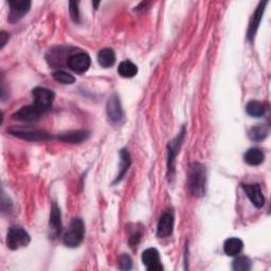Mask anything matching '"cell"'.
Masks as SVG:
<instances>
[{"mask_svg": "<svg viewBox=\"0 0 271 271\" xmlns=\"http://www.w3.org/2000/svg\"><path fill=\"white\" fill-rule=\"evenodd\" d=\"M189 189L196 197H201L206 192V169L198 162L190 165L189 169Z\"/></svg>", "mask_w": 271, "mask_h": 271, "instance_id": "cell-1", "label": "cell"}, {"mask_svg": "<svg viewBox=\"0 0 271 271\" xmlns=\"http://www.w3.org/2000/svg\"><path fill=\"white\" fill-rule=\"evenodd\" d=\"M85 226L81 218H74L64 235V244L67 247L75 248L81 245L84 239Z\"/></svg>", "mask_w": 271, "mask_h": 271, "instance_id": "cell-2", "label": "cell"}, {"mask_svg": "<svg viewBox=\"0 0 271 271\" xmlns=\"http://www.w3.org/2000/svg\"><path fill=\"white\" fill-rule=\"evenodd\" d=\"M31 239L29 233L21 227H11L7 235V245L11 250H17L27 247Z\"/></svg>", "mask_w": 271, "mask_h": 271, "instance_id": "cell-3", "label": "cell"}, {"mask_svg": "<svg viewBox=\"0 0 271 271\" xmlns=\"http://www.w3.org/2000/svg\"><path fill=\"white\" fill-rule=\"evenodd\" d=\"M11 134L15 136L17 138H21L27 141L37 142V141H46L51 139V134L45 130L40 129H32V128H23V127H15L8 130Z\"/></svg>", "mask_w": 271, "mask_h": 271, "instance_id": "cell-4", "label": "cell"}, {"mask_svg": "<svg viewBox=\"0 0 271 271\" xmlns=\"http://www.w3.org/2000/svg\"><path fill=\"white\" fill-rule=\"evenodd\" d=\"M32 94L34 98V105L44 112L51 108L55 98V94L52 90L43 87L34 88Z\"/></svg>", "mask_w": 271, "mask_h": 271, "instance_id": "cell-5", "label": "cell"}, {"mask_svg": "<svg viewBox=\"0 0 271 271\" xmlns=\"http://www.w3.org/2000/svg\"><path fill=\"white\" fill-rule=\"evenodd\" d=\"M10 13H9V22L11 24L18 23L23 17L30 11L31 2L29 0H11L9 2Z\"/></svg>", "mask_w": 271, "mask_h": 271, "instance_id": "cell-6", "label": "cell"}, {"mask_svg": "<svg viewBox=\"0 0 271 271\" xmlns=\"http://www.w3.org/2000/svg\"><path fill=\"white\" fill-rule=\"evenodd\" d=\"M184 128L181 129V132L177 136V137L171 142L168 143V159H167V177L168 180L173 179L174 171H175V158L177 156V152L179 150V147L181 146L183 137H184Z\"/></svg>", "mask_w": 271, "mask_h": 271, "instance_id": "cell-7", "label": "cell"}, {"mask_svg": "<svg viewBox=\"0 0 271 271\" xmlns=\"http://www.w3.org/2000/svg\"><path fill=\"white\" fill-rule=\"evenodd\" d=\"M44 111H42L40 108H37L35 105H28L20 110H17L12 118L14 120L17 121H22L25 123H33V122H37L41 117L43 115Z\"/></svg>", "mask_w": 271, "mask_h": 271, "instance_id": "cell-8", "label": "cell"}, {"mask_svg": "<svg viewBox=\"0 0 271 271\" xmlns=\"http://www.w3.org/2000/svg\"><path fill=\"white\" fill-rule=\"evenodd\" d=\"M91 64L90 56L85 52H79L68 57L67 65L70 69L76 73L86 72Z\"/></svg>", "mask_w": 271, "mask_h": 271, "instance_id": "cell-9", "label": "cell"}, {"mask_svg": "<svg viewBox=\"0 0 271 271\" xmlns=\"http://www.w3.org/2000/svg\"><path fill=\"white\" fill-rule=\"evenodd\" d=\"M106 113L108 120L112 123H120L123 120V109L121 106L120 99H119L117 94H112L109 98L106 105Z\"/></svg>", "mask_w": 271, "mask_h": 271, "instance_id": "cell-10", "label": "cell"}, {"mask_svg": "<svg viewBox=\"0 0 271 271\" xmlns=\"http://www.w3.org/2000/svg\"><path fill=\"white\" fill-rule=\"evenodd\" d=\"M142 262L148 271L163 270L160 254L155 248H148L142 253Z\"/></svg>", "mask_w": 271, "mask_h": 271, "instance_id": "cell-11", "label": "cell"}, {"mask_svg": "<svg viewBox=\"0 0 271 271\" xmlns=\"http://www.w3.org/2000/svg\"><path fill=\"white\" fill-rule=\"evenodd\" d=\"M174 229V215L171 211L164 212L159 218L157 225V236L160 239L167 237L172 234Z\"/></svg>", "mask_w": 271, "mask_h": 271, "instance_id": "cell-12", "label": "cell"}, {"mask_svg": "<svg viewBox=\"0 0 271 271\" xmlns=\"http://www.w3.org/2000/svg\"><path fill=\"white\" fill-rule=\"evenodd\" d=\"M243 189L246 192L248 198L253 203L254 207L257 208H263L265 205V198L262 193L261 186L257 183L252 184H243Z\"/></svg>", "mask_w": 271, "mask_h": 271, "instance_id": "cell-13", "label": "cell"}, {"mask_svg": "<svg viewBox=\"0 0 271 271\" xmlns=\"http://www.w3.org/2000/svg\"><path fill=\"white\" fill-rule=\"evenodd\" d=\"M89 136H90V131L88 130H72L59 134L57 139L62 142L75 144L87 140L89 138Z\"/></svg>", "mask_w": 271, "mask_h": 271, "instance_id": "cell-14", "label": "cell"}, {"mask_svg": "<svg viewBox=\"0 0 271 271\" xmlns=\"http://www.w3.org/2000/svg\"><path fill=\"white\" fill-rule=\"evenodd\" d=\"M267 3H260L259 7L257 8L256 12H254L252 18H251V22H250V25H249V29H248V40L249 41H252L253 37L256 36V33L259 29V26L262 22V17H263V14H264V11H265V7H266Z\"/></svg>", "mask_w": 271, "mask_h": 271, "instance_id": "cell-15", "label": "cell"}, {"mask_svg": "<svg viewBox=\"0 0 271 271\" xmlns=\"http://www.w3.org/2000/svg\"><path fill=\"white\" fill-rule=\"evenodd\" d=\"M51 231V235L52 237H56L61 234L62 232V216H61V210L56 206V203L52 206V209H51L50 213V222H49Z\"/></svg>", "mask_w": 271, "mask_h": 271, "instance_id": "cell-16", "label": "cell"}, {"mask_svg": "<svg viewBox=\"0 0 271 271\" xmlns=\"http://www.w3.org/2000/svg\"><path fill=\"white\" fill-rule=\"evenodd\" d=\"M244 159H245V162L248 163L249 165L257 166V165H260L264 162L265 154L261 148L252 147L245 152Z\"/></svg>", "mask_w": 271, "mask_h": 271, "instance_id": "cell-17", "label": "cell"}, {"mask_svg": "<svg viewBox=\"0 0 271 271\" xmlns=\"http://www.w3.org/2000/svg\"><path fill=\"white\" fill-rule=\"evenodd\" d=\"M244 243L237 239V237H231L228 239L224 244V251L229 257H236L243 250Z\"/></svg>", "mask_w": 271, "mask_h": 271, "instance_id": "cell-18", "label": "cell"}, {"mask_svg": "<svg viewBox=\"0 0 271 271\" xmlns=\"http://www.w3.org/2000/svg\"><path fill=\"white\" fill-rule=\"evenodd\" d=\"M98 62L103 68H109L115 63L114 51L109 48L102 49L98 53Z\"/></svg>", "mask_w": 271, "mask_h": 271, "instance_id": "cell-19", "label": "cell"}, {"mask_svg": "<svg viewBox=\"0 0 271 271\" xmlns=\"http://www.w3.org/2000/svg\"><path fill=\"white\" fill-rule=\"evenodd\" d=\"M246 111L249 115L253 118H261L265 115L267 111V107L264 103L259 101H250L246 106Z\"/></svg>", "mask_w": 271, "mask_h": 271, "instance_id": "cell-20", "label": "cell"}, {"mask_svg": "<svg viewBox=\"0 0 271 271\" xmlns=\"http://www.w3.org/2000/svg\"><path fill=\"white\" fill-rule=\"evenodd\" d=\"M118 72L122 78L130 79L138 73V68L130 61H123L119 65Z\"/></svg>", "mask_w": 271, "mask_h": 271, "instance_id": "cell-21", "label": "cell"}, {"mask_svg": "<svg viewBox=\"0 0 271 271\" xmlns=\"http://www.w3.org/2000/svg\"><path fill=\"white\" fill-rule=\"evenodd\" d=\"M268 133H269V129L265 125L253 126L250 128V130L248 132L249 138L252 141H256V142H260V141L265 140L267 138Z\"/></svg>", "mask_w": 271, "mask_h": 271, "instance_id": "cell-22", "label": "cell"}, {"mask_svg": "<svg viewBox=\"0 0 271 271\" xmlns=\"http://www.w3.org/2000/svg\"><path fill=\"white\" fill-rule=\"evenodd\" d=\"M120 157H121V167H120V172H119V175H118L117 179L114 180V183L122 180V178L127 173L128 168L130 166V163H131L130 155H129V152H128L127 149H122L120 151Z\"/></svg>", "mask_w": 271, "mask_h": 271, "instance_id": "cell-23", "label": "cell"}, {"mask_svg": "<svg viewBox=\"0 0 271 271\" xmlns=\"http://www.w3.org/2000/svg\"><path fill=\"white\" fill-rule=\"evenodd\" d=\"M252 267V262L247 257H240L233 261L232 269L235 271H249Z\"/></svg>", "mask_w": 271, "mask_h": 271, "instance_id": "cell-24", "label": "cell"}, {"mask_svg": "<svg viewBox=\"0 0 271 271\" xmlns=\"http://www.w3.org/2000/svg\"><path fill=\"white\" fill-rule=\"evenodd\" d=\"M52 76L53 79L59 82V83H63V84H73L75 82V78L73 75H71L70 73H68L66 71H63V70H57V71H54L52 73Z\"/></svg>", "mask_w": 271, "mask_h": 271, "instance_id": "cell-25", "label": "cell"}, {"mask_svg": "<svg viewBox=\"0 0 271 271\" xmlns=\"http://www.w3.org/2000/svg\"><path fill=\"white\" fill-rule=\"evenodd\" d=\"M119 267L122 270H130L132 267V261L130 257H128L127 254H122L119 259Z\"/></svg>", "mask_w": 271, "mask_h": 271, "instance_id": "cell-26", "label": "cell"}, {"mask_svg": "<svg viewBox=\"0 0 271 271\" xmlns=\"http://www.w3.org/2000/svg\"><path fill=\"white\" fill-rule=\"evenodd\" d=\"M69 12L70 16L74 23L80 22V12H79V3L76 2H70L69 3Z\"/></svg>", "mask_w": 271, "mask_h": 271, "instance_id": "cell-27", "label": "cell"}, {"mask_svg": "<svg viewBox=\"0 0 271 271\" xmlns=\"http://www.w3.org/2000/svg\"><path fill=\"white\" fill-rule=\"evenodd\" d=\"M9 34L6 33V32H2V34H0V43H2V45H0V49H3L5 47V45L7 44L8 40H9Z\"/></svg>", "mask_w": 271, "mask_h": 271, "instance_id": "cell-28", "label": "cell"}]
</instances>
